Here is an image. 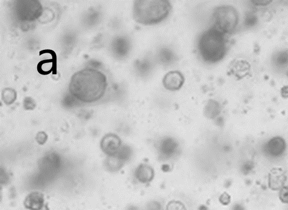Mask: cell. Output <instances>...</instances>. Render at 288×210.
<instances>
[{"instance_id": "obj_1", "label": "cell", "mask_w": 288, "mask_h": 210, "mask_svg": "<svg viewBox=\"0 0 288 210\" xmlns=\"http://www.w3.org/2000/svg\"><path fill=\"white\" fill-rule=\"evenodd\" d=\"M108 81L106 75L97 69L87 67L75 73L70 79V94L84 103L100 100L105 93Z\"/></svg>"}, {"instance_id": "obj_2", "label": "cell", "mask_w": 288, "mask_h": 210, "mask_svg": "<svg viewBox=\"0 0 288 210\" xmlns=\"http://www.w3.org/2000/svg\"><path fill=\"white\" fill-rule=\"evenodd\" d=\"M226 36L213 27L200 35L197 48L203 61L214 64L219 62L225 57L227 52Z\"/></svg>"}, {"instance_id": "obj_3", "label": "cell", "mask_w": 288, "mask_h": 210, "mask_svg": "<svg viewBox=\"0 0 288 210\" xmlns=\"http://www.w3.org/2000/svg\"><path fill=\"white\" fill-rule=\"evenodd\" d=\"M170 2L165 0L135 1L133 16L138 23L152 25L165 20L171 11Z\"/></svg>"}, {"instance_id": "obj_4", "label": "cell", "mask_w": 288, "mask_h": 210, "mask_svg": "<svg viewBox=\"0 0 288 210\" xmlns=\"http://www.w3.org/2000/svg\"><path fill=\"white\" fill-rule=\"evenodd\" d=\"M213 21L214 28L225 35H230L235 31L239 24V13L231 5H220L214 10Z\"/></svg>"}, {"instance_id": "obj_5", "label": "cell", "mask_w": 288, "mask_h": 210, "mask_svg": "<svg viewBox=\"0 0 288 210\" xmlns=\"http://www.w3.org/2000/svg\"><path fill=\"white\" fill-rule=\"evenodd\" d=\"M14 12L22 22H33L43 13V7L38 0H19L14 2Z\"/></svg>"}, {"instance_id": "obj_6", "label": "cell", "mask_w": 288, "mask_h": 210, "mask_svg": "<svg viewBox=\"0 0 288 210\" xmlns=\"http://www.w3.org/2000/svg\"><path fill=\"white\" fill-rule=\"evenodd\" d=\"M121 140L116 134H108L101 139L100 147L103 152L109 156H114L119 152Z\"/></svg>"}, {"instance_id": "obj_7", "label": "cell", "mask_w": 288, "mask_h": 210, "mask_svg": "<svg viewBox=\"0 0 288 210\" xmlns=\"http://www.w3.org/2000/svg\"><path fill=\"white\" fill-rule=\"evenodd\" d=\"M287 148L285 139L281 136H275L270 139L264 146V151L268 156L278 158L284 155Z\"/></svg>"}, {"instance_id": "obj_8", "label": "cell", "mask_w": 288, "mask_h": 210, "mask_svg": "<svg viewBox=\"0 0 288 210\" xmlns=\"http://www.w3.org/2000/svg\"><path fill=\"white\" fill-rule=\"evenodd\" d=\"M185 83V78L179 71L169 72L165 76L163 84L165 88L169 91L179 90Z\"/></svg>"}, {"instance_id": "obj_9", "label": "cell", "mask_w": 288, "mask_h": 210, "mask_svg": "<svg viewBox=\"0 0 288 210\" xmlns=\"http://www.w3.org/2000/svg\"><path fill=\"white\" fill-rule=\"evenodd\" d=\"M287 180V176L281 169L273 170L270 173L268 185L273 190H280Z\"/></svg>"}, {"instance_id": "obj_10", "label": "cell", "mask_w": 288, "mask_h": 210, "mask_svg": "<svg viewBox=\"0 0 288 210\" xmlns=\"http://www.w3.org/2000/svg\"><path fill=\"white\" fill-rule=\"evenodd\" d=\"M44 203V197L40 192L31 193L25 201V206L32 210H39L42 208Z\"/></svg>"}, {"instance_id": "obj_11", "label": "cell", "mask_w": 288, "mask_h": 210, "mask_svg": "<svg viewBox=\"0 0 288 210\" xmlns=\"http://www.w3.org/2000/svg\"><path fill=\"white\" fill-rule=\"evenodd\" d=\"M135 176L141 183H148L153 178V170L148 165H141L138 167L136 172H135Z\"/></svg>"}, {"instance_id": "obj_12", "label": "cell", "mask_w": 288, "mask_h": 210, "mask_svg": "<svg viewBox=\"0 0 288 210\" xmlns=\"http://www.w3.org/2000/svg\"><path fill=\"white\" fill-rule=\"evenodd\" d=\"M177 148L176 142L173 139H166L160 145L161 151L165 155H171L174 153Z\"/></svg>"}, {"instance_id": "obj_13", "label": "cell", "mask_w": 288, "mask_h": 210, "mask_svg": "<svg viewBox=\"0 0 288 210\" xmlns=\"http://www.w3.org/2000/svg\"><path fill=\"white\" fill-rule=\"evenodd\" d=\"M17 94L15 89L11 88H5L2 92V99L5 104H12L16 99Z\"/></svg>"}, {"instance_id": "obj_14", "label": "cell", "mask_w": 288, "mask_h": 210, "mask_svg": "<svg viewBox=\"0 0 288 210\" xmlns=\"http://www.w3.org/2000/svg\"><path fill=\"white\" fill-rule=\"evenodd\" d=\"M279 198L282 203L288 204V186H284L279 190Z\"/></svg>"}, {"instance_id": "obj_15", "label": "cell", "mask_w": 288, "mask_h": 210, "mask_svg": "<svg viewBox=\"0 0 288 210\" xmlns=\"http://www.w3.org/2000/svg\"><path fill=\"white\" fill-rule=\"evenodd\" d=\"M24 108L26 110H33L36 107V102L32 97H25L24 100Z\"/></svg>"}, {"instance_id": "obj_16", "label": "cell", "mask_w": 288, "mask_h": 210, "mask_svg": "<svg viewBox=\"0 0 288 210\" xmlns=\"http://www.w3.org/2000/svg\"><path fill=\"white\" fill-rule=\"evenodd\" d=\"M36 139L39 144L43 145L47 141L48 136L44 131H41L37 134Z\"/></svg>"}, {"instance_id": "obj_17", "label": "cell", "mask_w": 288, "mask_h": 210, "mask_svg": "<svg viewBox=\"0 0 288 210\" xmlns=\"http://www.w3.org/2000/svg\"><path fill=\"white\" fill-rule=\"evenodd\" d=\"M219 106L215 102H211V105H209L208 113L211 116H215L218 111Z\"/></svg>"}, {"instance_id": "obj_18", "label": "cell", "mask_w": 288, "mask_h": 210, "mask_svg": "<svg viewBox=\"0 0 288 210\" xmlns=\"http://www.w3.org/2000/svg\"><path fill=\"white\" fill-rule=\"evenodd\" d=\"M252 2H253L254 4H255V5H268L271 3V2H272V1H254Z\"/></svg>"}, {"instance_id": "obj_19", "label": "cell", "mask_w": 288, "mask_h": 210, "mask_svg": "<svg viewBox=\"0 0 288 210\" xmlns=\"http://www.w3.org/2000/svg\"><path fill=\"white\" fill-rule=\"evenodd\" d=\"M282 96L285 98L288 97V86H287V87H285L283 89H282Z\"/></svg>"}]
</instances>
